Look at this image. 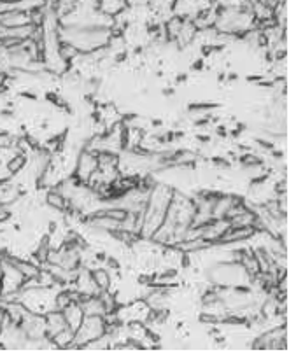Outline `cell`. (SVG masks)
Listing matches in <instances>:
<instances>
[{
    "label": "cell",
    "instance_id": "cell-1",
    "mask_svg": "<svg viewBox=\"0 0 296 357\" xmlns=\"http://www.w3.org/2000/svg\"><path fill=\"white\" fill-rule=\"evenodd\" d=\"M91 273V279L93 282L97 284V287L100 289V291H107L110 286V275L105 271V268H97V270L89 271Z\"/></svg>",
    "mask_w": 296,
    "mask_h": 357
}]
</instances>
